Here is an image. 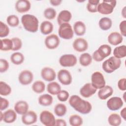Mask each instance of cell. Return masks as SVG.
<instances>
[{
	"mask_svg": "<svg viewBox=\"0 0 126 126\" xmlns=\"http://www.w3.org/2000/svg\"><path fill=\"white\" fill-rule=\"evenodd\" d=\"M69 105L76 111L82 114H89L92 110V106L90 102L82 99L77 95H73L69 99Z\"/></svg>",
	"mask_w": 126,
	"mask_h": 126,
	"instance_id": "cell-1",
	"label": "cell"
},
{
	"mask_svg": "<svg viewBox=\"0 0 126 126\" xmlns=\"http://www.w3.org/2000/svg\"><path fill=\"white\" fill-rule=\"evenodd\" d=\"M21 23L24 28L29 32H36L38 30V20L33 15H23L21 17Z\"/></svg>",
	"mask_w": 126,
	"mask_h": 126,
	"instance_id": "cell-2",
	"label": "cell"
},
{
	"mask_svg": "<svg viewBox=\"0 0 126 126\" xmlns=\"http://www.w3.org/2000/svg\"><path fill=\"white\" fill-rule=\"evenodd\" d=\"M121 64V60L114 56H112L105 60L102 65L103 70L107 73H111L118 69Z\"/></svg>",
	"mask_w": 126,
	"mask_h": 126,
	"instance_id": "cell-3",
	"label": "cell"
},
{
	"mask_svg": "<svg viewBox=\"0 0 126 126\" xmlns=\"http://www.w3.org/2000/svg\"><path fill=\"white\" fill-rule=\"evenodd\" d=\"M111 51L112 49L109 45L102 44L93 53L92 58L96 62H101L111 54Z\"/></svg>",
	"mask_w": 126,
	"mask_h": 126,
	"instance_id": "cell-4",
	"label": "cell"
},
{
	"mask_svg": "<svg viewBox=\"0 0 126 126\" xmlns=\"http://www.w3.org/2000/svg\"><path fill=\"white\" fill-rule=\"evenodd\" d=\"M117 4V1L103 0L97 6V12L103 15L111 14Z\"/></svg>",
	"mask_w": 126,
	"mask_h": 126,
	"instance_id": "cell-5",
	"label": "cell"
},
{
	"mask_svg": "<svg viewBox=\"0 0 126 126\" xmlns=\"http://www.w3.org/2000/svg\"><path fill=\"white\" fill-rule=\"evenodd\" d=\"M58 34L62 38L70 39L73 37L74 32L71 26L68 23H65L60 25L58 29Z\"/></svg>",
	"mask_w": 126,
	"mask_h": 126,
	"instance_id": "cell-6",
	"label": "cell"
},
{
	"mask_svg": "<svg viewBox=\"0 0 126 126\" xmlns=\"http://www.w3.org/2000/svg\"><path fill=\"white\" fill-rule=\"evenodd\" d=\"M40 122L45 126H55L56 119L54 115L50 111L44 110L40 114Z\"/></svg>",
	"mask_w": 126,
	"mask_h": 126,
	"instance_id": "cell-7",
	"label": "cell"
},
{
	"mask_svg": "<svg viewBox=\"0 0 126 126\" xmlns=\"http://www.w3.org/2000/svg\"><path fill=\"white\" fill-rule=\"evenodd\" d=\"M91 84L96 89H100L105 86L106 82L102 74L99 71L94 72L91 76Z\"/></svg>",
	"mask_w": 126,
	"mask_h": 126,
	"instance_id": "cell-8",
	"label": "cell"
},
{
	"mask_svg": "<svg viewBox=\"0 0 126 126\" xmlns=\"http://www.w3.org/2000/svg\"><path fill=\"white\" fill-rule=\"evenodd\" d=\"M77 62L76 57L73 54H64L62 55L59 59L60 65L63 67L74 66Z\"/></svg>",
	"mask_w": 126,
	"mask_h": 126,
	"instance_id": "cell-9",
	"label": "cell"
},
{
	"mask_svg": "<svg viewBox=\"0 0 126 126\" xmlns=\"http://www.w3.org/2000/svg\"><path fill=\"white\" fill-rule=\"evenodd\" d=\"M124 104L122 99L118 96H114L109 98L106 103L108 108L111 111L119 110Z\"/></svg>",
	"mask_w": 126,
	"mask_h": 126,
	"instance_id": "cell-10",
	"label": "cell"
},
{
	"mask_svg": "<svg viewBox=\"0 0 126 126\" xmlns=\"http://www.w3.org/2000/svg\"><path fill=\"white\" fill-rule=\"evenodd\" d=\"M44 43L46 47L48 49H55L59 46L60 40L57 35L51 34L46 37Z\"/></svg>",
	"mask_w": 126,
	"mask_h": 126,
	"instance_id": "cell-11",
	"label": "cell"
},
{
	"mask_svg": "<svg viewBox=\"0 0 126 126\" xmlns=\"http://www.w3.org/2000/svg\"><path fill=\"white\" fill-rule=\"evenodd\" d=\"M33 79L32 73L29 70L22 71L19 76L18 80L19 83L23 85H28L30 84Z\"/></svg>",
	"mask_w": 126,
	"mask_h": 126,
	"instance_id": "cell-12",
	"label": "cell"
},
{
	"mask_svg": "<svg viewBox=\"0 0 126 126\" xmlns=\"http://www.w3.org/2000/svg\"><path fill=\"white\" fill-rule=\"evenodd\" d=\"M58 79L59 82L64 85H69L72 82V76L66 69H61L58 72Z\"/></svg>",
	"mask_w": 126,
	"mask_h": 126,
	"instance_id": "cell-13",
	"label": "cell"
},
{
	"mask_svg": "<svg viewBox=\"0 0 126 126\" xmlns=\"http://www.w3.org/2000/svg\"><path fill=\"white\" fill-rule=\"evenodd\" d=\"M73 49L78 52H83L87 50L88 43L86 39L83 38H77L72 43Z\"/></svg>",
	"mask_w": 126,
	"mask_h": 126,
	"instance_id": "cell-14",
	"label": "cell"
},
{
	"mask_svg": "<svg viewBox=\"0 0 126 126\" xmlns=\"http://www.w3.org/2000/svg\"><path fill=\"white\" fill-rule=\"evenodd\" d=\"M22 123L26 125H30L37 122V115L33 111H29L22 115L21 118Z\"/></svg>",
	"mask_w": 126,
	"mask_h": 126,
	"instance_id": "cell-15",
	"label": "cell"
},
{
	"mask_svg": "<svg viewBox=\"0 0 126 126\" xmlns=\"http://www.w3.org/2000/svg\"><path fill=\"white\" fill-rule=\"evenodd\" d=\"M97 89L95 88L91 83L85 84L80 90V94L85 98H88L94 94Z\"/></svg>",
	"mask_w": 126,
	"mask_h": 126,
	"instance_id": "cell-16",
	"label": "cell"
},
{
	"mask_svg": "<svg viewBox=\"0 0 126 126\" xmlns=\"http://www.w3.org/2000/svg\"><path fill=\"white\" fill-rule=\"evenodd\" d=\"M41 76L44 80L52 82L56 79V74L53 68L49 67H45L41 71Z\"/></svg>",
	"mask_w": 126,
	"mask_h": 126,
	"instance_id": "cell-17",
	"label": "cell"
},
{
	"mask_svg": "<svg viewBox=\"0 0 126 126\" xmlns=\"http://www.w3.org/2000/svg\"><path fill=\"white\" fill-rule=\"evenodd\" d=\"M15 7L18 12L23 13L30 10L31 4L30 1L27 0H19L16 1Z\"/></svg>",
	"mask_w": 126,
	"mask_h": 126,
	"instance_id": "cell-18",
	"label": "cell"
},
{
	"mask_svg": "<svg viewBox=\"0 0 126 126\" xmlns=\"http://www.w3.org/2000/svg\"><path fill=\"white\" fill-rule=\"evenodd\" d=\"M113 93V88L110 86L105 85L98 91V96L100 99L105 100L111 96Z\"/></svg>",
	"mask_w": 126,
	"mask_h": 126,
	"instance_id": "cell-19",
	"label": "cell"
},
{
	"mask_svg": "<svg viewBox=\"0 0 126 126\" xmlns=\"http://www.w3.org/2000/svg\"><path fill=\"white\" fill-rule=\"evenodd\" d=\"M72 18L71 12L67 10H62L57 17V22L59 25L68 23Z\"/></svg>",
	"mask_w": 126,
	"mask_h": 126,
	"instance_id": "cell-20",
	"label": "cell"
},
{
	"mask_svg": "<svg viewBox=\"0 0 126 126\" xmlns=\"http://www.w3.org/2000/svg\"><path fill=\"white\" fill-rule=\"evenodd\" d=\"M28 109L29 104L26 101H18L14 105V110L19 115H24L28 111Z\"/></svg>",
	"mask_w": 126,
	"mask_h": 126,
	"instance_id": "cell-21",
	"label": "cell"
},
{
	"mask_svg": "<svg viewBox=\"0 0 126 126\" xmlns=\"http://www.w3.org/2000/svg\"><path fill=\"white\" fill-rule=\"evenodd\" d=\"M123 40V36L118 32H112L109 34L108 36V41L112 45H118V44L121 43Z\"/></svg>",
	"mask_w": 126,
	"mask_h": 126,
	"instance_id": "cell-22",
	"label": "cell"
},
{
	"mask_svg": "<svg viewBox=\"0 0 126 126\" xmlns=\"http://www.w3.org/2000/svg\"><path fill=\"white\" fill-rule=\"evenodd\" d=\"M17 113L12 109H8L3 113V121L7 124H10L14 122L17 119Z\"/></svg>",
	"mask_w": 126,
	"mask_h": 126,
	"instance_id": "cell-23",
	"label": "cell"
},
{
	"mask_svg": "<svg viewBox=\"0 0 126 126\" xmlns=\"http://www.w3.org/2000/svg\"><path fill=\"white\" fill-rule=\"evenodd\" d=\"M73 32L78 36L83 35L86 31V27L85 24L80 21L74 23L73 25Z\"/></svg>",
	"mask_w": 126,
	"mask_h": 126,
	"instance_id": "cell-24",
	"label": "cell"
},
{
	"mask_svg": "<svg viewBox=\"0 0 126 126\" xmlns=\"http://www.w3.org/2000/svg\"><path fill=\"white\" fill-rule=\"evenodd\" d=\"M53 24L48 21L42 22L40 26V32L44 35H48L51 33L53 32Z\"/></svg>",
	"mask_w": 126,
	"mask_h": 126,
	"instance_id": "cell-25",
	"label": "cell"
},
{
	"mask_svg": "<svg viewBox=\"0 0 126 126\" xmlns=\"http://www.w3.org/2000/svg\"><path fill=\"white\" fill-rule=\"evenodd\" d=\"M47 91L51 94L57 95L61 91V87L57 82L52 81L47 85Z\"/></svg>",
	"mask_w": 126,
	"mask_h": 126,
	"instance_id": "cell-26",
	"label": "cell"
},
{
	"mask_svg": "<svg viewBox=\"0 0 126 126\" xmlns=\"http://www.w3.org/2000/svg\"><path fill=\"white\" fill-rule=\"evenodd\" d=\"M53 101V97L51 95L45 94L39 96L38 99V103L43 106H48L52 104Z\"/></svg>",
	"mask_w": 126,
	"mask_h": 126,
	"instance_id": "cell-27",
	"label": "cell"
},
{
	"mask_svg": "<svg viewBox=\"0 0 126 126\" xmlns=\"http://www.w3.org/2000/svg\"><path fill=\"white\" fill-rule=\"evenodd\" d=\"M98 25L102 30L107 31L111 28L112 21L111 19L108 17H103L99 20Z\"/></svg>",
	"mask_w": 126,
	"mask_h": 126,
	"instance_id": "cell-28",
	"label": "cell"
},
{
	"mask_svg": "<svg viewBox=\"0 0 126 126\" xmlns=\"http://www.w3.org/2000/svg\"><path fill=\"white\" fill-rule=\"evenodd\" d=\"M108 122L111 126H118L120 125L122 123L121 117L118 114L112 113L109 116Z\"/></svg>",
	"mask_w": 126,
	"mask_h": 126,
	"instance_id": "cell-29",
	"label": "cell"
},
{
	"mask_svg": "<svg viewBox=\"0 0 126 126\" xmlns=\"http://www.w3.org/2000/svg\"><path fill=\"white\" fill-rule=\"evenodd\" d=\"M24 56L20 52L13 53L10 56V61L13 64L15 65H19L22 64L24 61Z\"/></svg>",
	"mask_w": 126,
	"mask_h": 126,
	"instance_id": "cell-30",
	"label": "cell"
},
{
	"mask_svg": "<svg viewBox=\"0 0 126 126\" xmlns=\"http://www.w3.org/2000/svg\"><path fill=\"white\" fill-rule=\"evenodd\" d=\"M114 56L118 59H122L126 56V46L125 45L116 47L113 51Z\"/></svg>",
	"mask_w": 126,
	"mask_h": 126,
	"instance_id": "cell-31",
	"label": "cell"
},
{
	"mask_svg": "<svg viewBox=\"0 0 126 126\" xmlns=\"http://www.w3.org/2000/svg\"><path fill=\"white\" fill-rule=\"evenodd\" d=\"M92 57L89 53H84L80 55L79 57V63L81 65L87 66L92 63Z\"/></svg>",
	"mask_w": 126,
	"mask_h": 126,
	"instance_id": "cell-32",
	"label": "cell"
},
{
	"mask_svg": "<svg viewBox=\"0 0 126 126\" xmlns=\"http://www.w3.org/2000/svg\"><path fill=\"white\" fill-rule=\"evenodd\" d=\"M0 49L1 51H7L12 50L13 48V42L11 39L4 38L0 40Z\"/></svg>",
	"mask_w": 126,
	"mask_h": 126,
	"instance_id": "cell-33",
	"label": "cell"
},
{
	"mask_svg": "<svg viewBox=\"0 0 126 126\" xmlns=\"http://www.w3.org/2000/svg\"><path fill=\"white\" fill-rule=\"evenodd\" d=\"M45 84L41 80L36 81L32 85V91L37 94H41L43 93L45 91Z\"/></svg>",
	"mask_w": 126,
	"mask_h": 126,
	"instance_id": "cell-34",
	"label": "cell"
},
{
	"mask_svg": "<svg viewBox=\"0 0 126 126\" xmlns=\"http://www.w3.org/2000/svg\"><path fill=\"white\" fill-rule=\"evenodd\" d=\"M66 112L67 108L64 104L58 103L54 107V113L57 116L63 117L65 115Z\"/></svg>",
	"mask_w": 126,
	"mask_h": 126,
	"instance_id": "cell-35",
	"label": "cell"
},
{
	"mask_svg": "<svg viewBox=\"0 0 126 126\" xmlns=\"http://www.w3.org/2000/svg\"><path fill=\"white\" fill-rule=\"evenodd\" d=\"M82 117L78 115H72L69 117V123L71 126H80L83 124Z\"/></svg>",
	"mask_w": 126,
	"mask_h": 126,
	"instance_id": "cell-36",
	"label": "cell"
},
{
	"mask_svg": "<svg viewBox=\"0 0 126 126\" xmlns=\"http://www.w3.org/2000/svg\"><path fill=\"white\" fill-rule=\"evenodd\" d=\"M11 93L10 86L5 82L1 81L0 82V94L2 96H7Z\"/></svg>",
	"mask_w": 126,
	"mask_h": 126,
	"instance_id": "cell-37",
	"label": "cell"
},
{
	"mask_svg": "<svg viewBox=\"0 0 126 126\" xmlns=\"http://www.w3.org/2000/svg\"><path fill=\"white\" fill-rule=\"evenodd\" d=\"M99 3V0H89L87 5V9L90 12L95 13L97 12V6Z\"/></svg>",
	"mask_w": 126,
	"mask_h": 126,
	"instance_id": "cell-38",
	"label": "cell"
},
{
	"mask_svg": "<svg viewBox=\"0 0 126 126\" xmlns=\"http://www.w3.org/2000/svg\"><path fill=\"white\" fill-rule=\"evenodd\" d=\"M6 22L8 25L11 27H16L19 24V18L15 15H10L6 18Z\"/></svg>",
	"mask_w": 126,
	"mask_h": 126,
	"instance_id": "cell-39",
	"label": "cell"
},
{
	"mask_svg": "<svg viewBox=\"0 0 126 126\" xmlns=\"http://www.w3.org/2000/svg\"><path fill=\"white\" fill-rule=\"evenodd\" d=\"M56 11L51 7H48L45 9L44 11V17L48 20L54 19L56 17Z\"/></svg>",
	"mask_w": 126,
	"mask_h": 126,
	"instance_id": "cell-40",
	"label": "cell"
},
{
	"mask_svg": "<svg viewBox=\"0 0 126 126\" xmlns=\"http://www.w3.org/2000/svg\"><path fill=\"white\" fill-rule=\"evenodd\" d=\"M9 29L7 25L2 21L0 22V37H4L9 33Z\"/></svg>",
	"mask_w": 126,
	"mask_h": 126,
	"instance_id": "cell-41",
	"label": "cell"
},
{
	"mask_svg": "<svg viewBox=\"0 0 126 126\" xmlns=\"http://www.w3.org/2000/svg\"><path fill=\"white\" fill-rule=\"evenodd\" d=\"M13 42V48L12 50L16 51L20 50L22 46V41L21 39L19 37H13L11 38Z\"/></svg>",
	"mask_w": 126,
	"mask_h": 126,
	"instance_id": "cell-42",
	"label": "cell"
},
{
	"mask_svg": "<svg viewBox=\"0 0 126 126\" xmlns=\"http://www.w3.org/2000/svg\"><path fill=\"white\" fill-rule=\"evenodd\" d=\"M69 93L65 90H61L57 94V98L61 102L66 101L69 98Z\"/></svg>",
	"mask_w": 126,
	"mask_h": 126,
	"instance_id": "cell-43",
	"label": "cell"
},
{
	"mask_svg": "<svg viewBox=\"0 0 126 126\" xmlns=\"http://www.w3.org/2000/svg\"><path fill=\"white\" fill-rule=\"evenodd\" d=\"M9 63L5 59H1L0 60V72L1 73L6 71L9 68Z\"/></svg>",
	"mask_w": 126,
	"mask_h": 126,
	"instance_id": "cell-44",
	"label": "cell"
},
{
	"mask_svg": "<svg viewBox=\"0 0 126 126\" xmlns=\"http://www.w3.org/2000/svg\"><path fill=\"white\" fill-rule=\"evenodd\" d=\"M0 111L4 110L6 109L9 106V103L7 99L0 97Z\"/></svg>",
	"mask_w": 126,
	"mask_h": 126,
	"instance_id": "cell-45",
	"label": "cell"
},
{
	"mask_svg": "<svg viewBox=\"0 0 126 126\" xmlns=\"http://www.w3.org/2000/svg\"><path fill=\"white\" fill-rule=\"evenodd\" d=\"M119 28L121 32V34L122 36H126V21L123 20L122 21L120 25Z\"/></svg>",
	"mask_w": 126,
	"mask_h": 126,
	"instance_id": "cell-46",
	"label": "cell"
},
{
	"mask_svg": "<svg viewBox=\"0 0 126 126\" xmlns=\"http://www.w3.org/2000/svg\"><path fill=\"white\" fill-rule=\"evenodd\" d=\"M126 79L125 78L120 79L118 82V88L122 91H125L126 90Z\"/></svg>",
	"mask_w": 126,
	"mask_h": 126,
	"instance_id": "cell-47",
	"label": "cell"
},
{
	"mask_svg": "<svg viewBox=\"0 0 126 126\" xmlns=\"http://www.w3.org/2000/svg\"><path fill=\"white\" fill-rule=\"evenodd\" d=\"M55 126H66V123L64 120L62 119H58L56 120V123Z\"/></svg>",
	"mask_w": 126,
	"mask_h": 126,
	"instance_id": "cell-48",
	"label": "cell"
},
{
	"mask_svg": "<svg viewBox=\"0 0 126 126\" xmlns=\"http://www.w3.org/2000/svg\"><path fill=\"white\" fill-rule=\"evenodd\" d=\"M62 2V0H50V2L51 4L55 6L60 5Z\"/></svg>",
	"mask_w": 126,
	"mask_h": 126,
	"instance_id": "cell-49",
	"label": "cell"
},
{
	"mask_svg": "<svg viewBox=\"0 0 126 126\" xmlns=\"http://www.w3.org/2000/svg\"><path fill=\"white\" fill-rule=\"evenodd\" d=\"M120 116L125 120H126V107H124L120 112Z\"/></svg>",
	"mask_w": 126,
	"mask_h": 126,
	"instance_id": "cell-50",
	"label": "cell"
},
{
	"mask_svg": "<svg viewBox=\"0 0 126 126\" xmlns=\"http://www.w3.org/2000/svg\"><path fill=\"white\" fill-rule=\"evenodd\" d=\"M126 6H124V8H123V9L122 10V15L123 16V17L124 18H126Z\"/></svg>",
	"mask_w": 126,
	"mask_h": 126,
	"instance_id": "cell-51",
	"label": "cell"
},
{
	"mask_svg": "<svg viewBox=\"0 0 126 126\" xmlns=\"http://www.w3.org/2000/svg\"><path fill=\"white\" fill-rule=\"evenodd\" d=\"M3 113L2 112V111H0V122H1L3 121Z\"/></svg>",
	"mask_w": 126,
	"mask_h": 126,
	"instance_id": "cell-52",
	"label": "cell"
},
{
	"mask_svg": "<svg viewBox=\"0 0 126 126\" xmlns=\"http://www.w3.org/2000/svg\"><path fill=\"white\" fill-rule=\"evenodd\" d=\"M125 94H126V93H125L124 94V101H126V99H125V96H125Z\"/></svg>",
	"mask_w": 126,
	"mask_h": 126,
	"instance_id": "cell-53",
	"label": "cell"
}]
</instances>
